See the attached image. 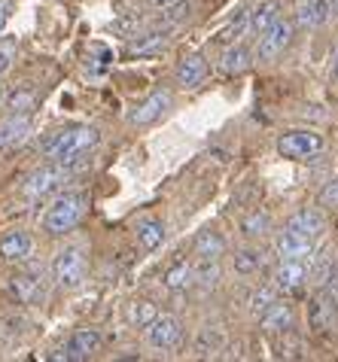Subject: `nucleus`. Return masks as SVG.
Segmentation results:
<instances>
[{"label":"nucleus","instance_id":"f257e3e1","mask_svg":"<svg viewBox=\"0 0 338 362\" xmlns=\"http://www.w3.org/2000/svg\"><path fill=\"white\" fill-rule=\"evenodd\" d=\"M98 140H101V134H98L92 125L67 128V132L55 137V144H49V158L58 165H74L83 156H88V149L98 146Z\"/></svg>","mask_w":338,"mask_h":362},{"label":"nucleus","instance_id":"f03ea898","mask_svg":"<svg viewBox=\"0 0 338 362\" xmlns=\"http://www.w3.org/2000/svg\"><path fill=\"white\" fill-rule=\"evenodd\" d=\"M86 207H88L86 195H79V192H64L62 198H55L52 207L46 210L43 228L49 231V235H64V231H71V228L79 226V219L86 216Z\"/></svg>","mask_w":338,"mask_h":362},{"label":"nucleus","instance_id":"7ed1b4c3","mask_svg":"<svg viewBox=\"0 0 338 362\" xmlns=\"http://www.w3.org/2000/svg\"><path fill=\"white\" fill-rule=\"evenodd\" d=\"M52 274H55V284L62 289H76L83 286L86 280V256L79 247H64L55 253V262H52Z\"/></svg>","mask_w":338,"mask_h":362},{"label":"nucleus","instance_id":"20e7f679","mask_svg":"<svg viewBox=\"0 0 338 362\" xmlns=\"http://www.w3.org/2000/svg\"><path fill=\"white\" fill-rule=\"evenodd\" d=\"M67 180H71V165L49 162V165H43L40 170H34V174L28 177L25 192L31 195V198H46V195L58 192V189H62Z\"/></svg>","mask_w":338,"mask_h":362},{"label":"nucleus","instance_id":"39448f33","mask_svg":"<svg viewBox=\"0 0 338 362\" xmlns=\"http://www.w3.org/2000/svg\"><path fill=\"white\" fill-rule=\"evenodd\" d=\"M323 149V137L314 132H286L277 140V153L284 158H311Z\"/></svg>","mask_w":338,"mask_h":362},{"label":"nucleus","instance_id":"423d86ee","mask_svg":"<svg viewBox=\"0 0 338 362\" xmlns=\"http://www.w3.org/2000/svg\"><path fill=\"white\" fill-rule=\"evenodd\" d=\"M180 338H183V326H180V320L171 314L156 317L153 323L146 326V341H150L156 350H171L180 344Z\"/></svg>","mask_w":338,"mask_h":362},{"label":"nucleus","instance_id":"0eeeda50","mask_svg":"<svg viewBox=\"0 0 338 362\" xmlns=\"http://www.w3.org/2000/svg\"><path fill=\"white\" fill-rule=\"evenodd\" d=\"M9 293L16 296V301L22 305H34L46 296V286H43V271L40 268H31V271H18L9 280Z\"/></svg>","mask_w":338,"mask_h":362},{"label":"nucleus","instance_id":"6e6552de","mask_svg":"<svg viewBox=\"0 0 338 362\" xmlns=\"http://www.w3.org/2000/svg\"><path fill=\"white\" fill-rule=\"evenodd\" d=\"M308 284V265L305 259H284L281 265L274 271V289H281V293H302Z\"/></svg>","mask_w":338,"mask_h":362},{"label":"nucleus","instance_id":"1a4fd4ad","mask_svg":"<svg viewBox=\"0 0 338 362\" xmlns=\"http://www.w3.org/2000/svg\"><path fill=\"white\" fill-rule=\"evenodd\" d=\"M290 40H293V25L286 18H277L268 31L260 34V58L262 62H272V58H277L290 46Z\"/></svg>","mask_w":338,"mask_h":362},{"label":"nucleus","instance_id":"9d476101","mask_svg":"<svg viewBox=\"0 0 338 362\" xmlns=\"http://www.w3.org/2000/svg\"><path fill=\"white\" fill-rule=\"evenodd\" d=\"M98 350H101V335H98L95 329H79L71 335V341H67V347L62 350V354H55V359H88L95 356Z\"/></svg>","mask_w":338,"mask_h":362},{"label":"nucleus","instance_id":"9b49d317","mask_svg":"<svg viewBox=\"0 0 338 362\" xmlns=\"http://www.w3.org/2000/svg\"><path fill=\"white\" fill-rule=\"evenodd\" d=\"M171 92H153L146 100H141L134 110H132V125H150V122H156L162 113H168L171 110Z\"/></svg>","mask_w":338,"mask_h":362},{"label":"nucleus","instance_id":"f8f14e48","mask_svg":"<svg viewBox=\"0 0 338 362\" xmlns=\"http://www.w3.org/2000/svg\"><path fill=\"white\" fill-rule=\"evenodd\" d=\"M260 320H262V329L265 332H272V335H277V332H290L293 329V320H296V314H293V308L286 305V301H272L262 314H260Z\"/></svg>","mask_w":338,"mask_h":362},{"label":"nucleus","instance_id":"ddd939ff","mask_svg":"<svg viewBox=\"0 0 338 362\" xmlns=\"http://www.w3.org/2000/svg\"><path fill=\"white\" fill-rule=\"evenodd\" d=\"M277 253H281L284 259H311L314 253V238H305L299 235V231H290L286 228L281 238H277Z\"/></svg>","mask_w":338,"mask_h":362},{"label":"nucleus","instance_id":"4468645a","mask_svg":"<svg viewBox=\"0 0 338 362\" xmlns=\"http://www.w3.org/2000/svg\"><path fill=\"white\" fill-rule=\"evenodd\" d=\"M31 247H34L31 235H25V231H9V235L0 240V259H6V262H25V259L31 256Z\"/></svg>","mask_w":338,"mask_h":362},{"label":"nucleus","instance_id":"2eb2a0df","mask_svg":"<svg viewBox=\"0 0 338 362\" xmlns=\"http://www.w3.org/2000/svg\"><path fill=\"white\" fill-rule=\"evenodd\" d=\"M28 132H31V119H28L25 113H13L4 125H0V149L22 144V140L28 137Z\"/></svg>","mask_w":338,"mask_h":362},{"label":"nucleus","instance_id":"dca6fc26","mask_svg":"<svg viewBox=\"0 0 338 362\" xmlns=\"http://www.w3.org/2000/svg\"><path fill=\"white\" fill-rule=\"evenodd\" d=\"M286 228L299 231V235H305V238H320L323 228H326V219H323L320 210H299V214L286 223Z\"/></svg>","mask_w":338,"mask_h":362},{"label":"nucleus","instance_id":"f3484780","mask_svg":"<svg viewBox=\"0 0 338 362\" xmlns=\"http://www.w3.org/2000/svg\"><path fill=\"white\" fill-rule=\"evenodd\" d=\"M332 16V4L330 0H302L299 6V25L302 28H320L330 22Z\"/></svg>","mask_w":338,"mask_h":362},{"label":"nucleus","instance_id":"a211bd4d","mask_svg":"<svg viewBox=\"0 0 338 362\" xmlns=\"http://www.w3.org/2000/svg\"><path fill=\"white\" fill-rule=\"evenodd\" d=\"M204 76H207V62L202 55H189L180 62V67H177V83L183 88H195Z\"/></svg>","mask_w":338,"mask_h":362},{"label":"nucleus","instance_id":"6ab92c4d","mask_svg":"<svg viewBox=\"0 0 338 362\" xmlns=\"http://www.w3.org/2000/svg\"><path fill=\"white\" fill-rule=\"evenodd\" d=\"M137 244H141L144 250H158L162 247V240H165V226L158 223V219L153 216H144V219H137Z\"/></svg>","mask_w":338,"mask_h":362},{"label":"nucleus","instance_id":"aec40b11","mask_svg":"<svg viewBox=\"0 0 338 362\" xmlns=\"http://www.w3.org/2000/svg\"><path fill=\"white\" fill-rule=\"evenodd\" d=\"M220 274H223V271H220V259H214V256H198V265H192V284L204 286V289L216 286Z\"/></svg>","mask_w":338,"mask_h":362},{"label":"nucleus","instance_id":"412c9836","mask_svg":"<svg viewBox=\"0 0 338 362\" xmlns=\"http://www.w3.org/2000/svg\"><path fill=\"white\" fill-rule=\"evenodd\" d=\"M277 18H281V4H277V0H265V4H260L250 13V31L262 34L277 22Z\"/></svg>","mask_w":338,"mask_h":362},{"label":"nucleus","instance_id":"4be33fe9","mask_svg":"<svg viewBox=\"0 0 338 362\" xmlns=\"http://www.w3.org/2000/svg\"><path fill=\"white\" fill-rule=\"evenodd\" d=\"M125 317H128V323H132V326L146 329V326H150L153 320L158 317V310H156L153 301H146V298H134V301H128Z\"/></svg>","mask_w":338,"mask_h":362},{"label":"nucleus","instance_id":"5701e85b","mask_svg":"<svg viewBox=\"0 0 338 362\" xmlns=\"http://www.w3.org/2000/svg\"><path fill=\"white\" fill-rule=\"evenodd\" d=\"M262 265H265V253H262V250L247 247V250H238V253H235V271H238V274H244V277L260 274Z\"/></svg>","mask_w":338,"mask_h":362},{"label":"nucleus","instance_id":"b1692460","mask_svg":"<svg viewBox=\"0 0 338 362\" xmlns=\"http://www.w3.org/2000/svg\"><path fill=\"white\" fill-rule=\"evenodd\" d=\"M226 344V335L220 326H204L202 332H198V341H195V350L202 356H211V354H220Z\"/></svg>","mask_w":338,"mask_h":362},{"label":"nucleus","instance_id":"393cba45","mask_svg":"<svg viewBox=\"0 0 338 362\" xmlns=\"http://www.w3.org/2000/svg\"><path fill=\"white\" fill-rule=\"evenodd\" d=\"M220 67L226 70L228 76L244 74V70L250 67V52H247L244 46H228L226 52H223V62H220Z\"/></svg>","mask_w":338,"mask_h":362},{"label":"nucleus","instance_id":"a878e982","mask_svg":"<svg viewBox=\"0 0 338 362\" xmlns=\"http://www.w3.org/2000/svg\"><path fill=\"white\" fill-rule=\"evenodd\" d=\"M195 253L198 256H214L220 259L226 253V238L216 235V231H202V235L195 238Z\"/></svg>","mask_w":338,"mask_h":362},{"label":"nucleus","instance_id":"bb28decb","mask_svg":"<svg viewBox=\"0 0 338 362\" xmlns=\"http://www.w3.org/2000/svg\"><path fill=\"white\" fill-rule=\"evenodd\" d=\"M162 284L168 289H174V293H177V289H186L189 284H192V265H189V262H174L162 274Z\"/></svg>","mask_w":338,"mask_h":362},{"label":"nucleus","instance_id":"cd10ccee","mask_svg":"<svg viewBox=\"0 0 338 362\" xmlns=\"http://www.w3.org/2000/svg\"><path fill=\"white\" fill-rule=\"evenodd\" d=\"M241 231L247 238H265L268 231H272V216H268L265 210H253L250 216H244Z\"/></svg>","mask_w":338,"mask_h":362},{"label":"nucleus","instance_id":"c85d7f7f","mask_svg":"<svg viewBox=\"0 0 338 362\" xmlns=\"http://www.w3.org/2000/svg\"><path fill=\"white\" fill-rule=\"evenodd\" d=\"M165 40H168V34H165V31L144 34L141 40H134V43L128 46V52H132V55H146V52H156V49H162V46H165Z\"/></svg>","mask_w":338,"mask_h":362},{"label":"nucleus","instance_id":"c756f323","mask_svg":"<svg viewBox=\"0 0 338 362\" xmlns=\"http://www.w3.org/2000/svg\"><path fill=\"white\" fill-rule=\"evenodd\" d=\"M274 298H277V289H274V286H260V289H256V293L250 296V310H253L256 317H260Z\"/></svg>","mask_w":338,"mask_h":362},{"label":"nucleus","instance_id":"7c9ffc66","mask_svg":"<svg viewBox=\"0 0 338 362\" xmlns=\"http://www.w3.org/2000/svg\"><path fill=\"white\" fill-rule=\"evenodd\" d=\"M335 277H338V265H335V259H323V262L314 268V284H317V286H330Z\"/></svg>","mask_w":338,"mask_h":362},{"label":"nucleus","instance_id":"2f4dec72","mask_svg":"<svg viewBox=\"0 0 338 362\" xmlns=\"http://www.w3.org/2000/svg\"><path fill=\"white\" fill-rule=\"evenodd\" d=\"M31 104H34V95L31 92H18V95L9 98V110H13V113H28Z\"/></svg>","mask_w":338,"mask_h":362},{"label":"nucleus","instance_id":"473e14b6","mask_svg":"<svg viewBox=\"0 0 338 362\" xmlns=\"http://www.w3.org/2000/svg\"><path fill=\"white\" fill-rule=\"evenodd\" d=\"M320 204L323 207H338V180H330V183L320 189Z\"/></svg>","mask_w":338,"mask_h":362},{"label":"nucleus","instance_id":"72a5a7b5","mask_svg":"<svg viewBox=\"0 0 338 362\" xmlns=\"http://www.w3.org/2000/svg\"><path fill=\"white\" fill-rule=\"evenodd\" d=\"M16 55V40H6V43H0V76L9 70V62H13Z\"/></svg>","mask_w":338,"mask_h":362},{"label":"nucleus","instance_id":"f704fd0d","mask_svg":"<svg viewBox=\"0 0 338 362\" xmlns=\"http://www.w3.org/2000/svg\"><path fill=\"white\" fill-rule=\"evenodd\" d=\"M6 22H9V4L6 0H0V31L6 28Z\"/></svg>","mask_w":338,"mask_h":362},{"label":"nucleus","instance_id":"c9c22d12","mask_svg":"<svg viewBox=\"0 0 338 362\" xmlns=\"http://www.w3.org/2000/svg\"><path fill=\"white\" fill-rule=\"evenodd\" d=\"M156 6H162V9H168V6H174V4H180V0H153Z\"/></svg>","mask_w":338,"mask_h":362},{"label":"nucleus","instance_id":"e433bc0d","mask_svg":"<svg viewBox=\"0 0 338 362\" xmlns=\"http://www.w3.org/2000/svg\"><path fill=\"white\" fill-rule=\"evenodd\" d=\"M332 70H335V76H338V46H335V52H332Z\"/></svg>","mask_w":338,"mask_h":362},{"label":"nucleus","instance_id":"4c0bfd02","mask_svg":"<svg viewBox=\"0 0 338 362\" xmlns=\"http://www.w3.org/2000/svg\"><path fill=\"white\" fill-rule=\"evenodd\" d=\"M330 4H332V13L338 16V0H330Z\"/></svg>","mask_w":338,"mask_h":362},{"label":"nucleus","instance_id":"58836bf2","mask_svg":"<svg viewBox=\"0 0 338 362\" xmlns=\"http://www.w3.org/2000/svg\"><path fill=\"white\" fill-rule=\"evenodd\" d=\"M0 98H4V88H0Z\"/></svg>","mask_w":338,"mask_h":362}]
</instances>
